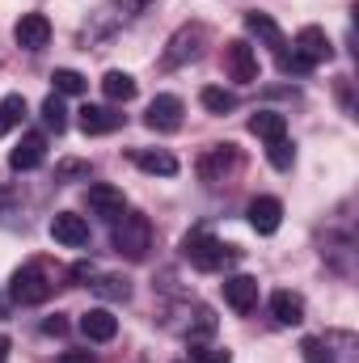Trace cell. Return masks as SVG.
Masks as SVG:
<instances>
[{"label": "cell", "instance_id": "obj_34", "mask_svg": "<svg viewBox=\"0 0 359 363\" xmlns=\"http://www.w3.org/2000/svg\"><path fill=\"white\" fill-rule=\"evenodd\" d=\"M72 279H93V267L89 262H77V267H72Z\"/></svg>", "mask_w": 359, "mask_h": 363}, {"label": "cell", "instance_id": "obj_12", "mask_svg": "<svg viewBox=\"0 0 359 363\" xmlns=\"http://www.w3.org/2000/svg\"><path fill=\"white\" fill-rule=\"evenodd\" d=\"M51 237H55L60 245H68V250H81V245H89V224H85V216H77V211H60V216L51 220Z\"/></svg>", "mask_w": 359, "mask_h": 363}, {"label": "cell", "instance_id": "obj_15", "mask_svg": "<svg viewBox=\"0 0 359 363\" xmlns=\"http://www.w3.org/2000/svg\"><path fill=\"white\" fill-rule=\"evenodd\" d=\"M245 30H250L263 47H270L275 55H287V38H283V30L275 26V17H267V13H245Z\"/></svg>", "mask_w": 359, "mask_h": 363}, {"label": "cell", "instance_id": "obj_2", "mask_svg": "<svg viewBox=\"0 0 359 363\" xmlns=\"http://www.w3.org/2000/svg\"><path fill=\"white\" fill-rule=\"evenodd\" d=\"M51 291H55V279L47 274L43 262H26V267H17L13 279H9V300H13V304H21V308L43 304Z\"/></svg>", "mask_w": 359, "mask_h": 363}, {"label": "cell", "instance_id": "obj_7", "mask_svg": "<svg viewBox=\"0 0 359 363\" xmlns=\"http://www.w3.org/2000/svg\"><path fill=\"white\" fill-rule=\"evenodd\" d=\"M224 68H228V81H237V85H254V81H258V51H254L250 43L233 38V43L224 47Z\"/></svg>", "mask_w": 359, "mask_h": 363}, {"label": "cell", "instance_id": "obj_1", "mask_svg": "<svg viewBox=\"0 0 359 363\" xmlns=\"http://www.w3.org/2000/svg\"><path fill=\"white\" fill-rule=\"evenodd\" d=\"M148 9V0H106V4H97L89 13V21L81 26V43L93 47V43H106V38H114L123 26H131L140 13Z\"/></svg>", "mask_w": 359, "mask_h": 363}, {"label": "cell", "instance_id": "obj_26", "mask_svg": "<svg viewBox=\"0 0 359 363\" xmlns=\"http://www.w3.org/2000/svg\"><path fill=\"white\" fill-rule=\"evenodd\" d=\"M43 123H47V131H64L68 127V110H64V101H60V93H51L47 101H43Z\"/></svg>", "mask_w": 359, "mask_h": 363}, {"label": "cell", "instance_id": "obj_4", "mask_svg": "<svg viewBox=\"0 0 359 363\" xmlns=\"http://www.w3.org/2000/svg\"><path fill=\"white\" fill-rule=\"evenodd\" d=\"M182 258L190 262V267H199V271H220L224 262H233L237 258V250L233 245H224L220 237H211V233H186V241H182Z\"/></svg>", "mask_w": 359, "mask_h": 363}, {"label": "cell", "instance_id": "obj_32", "mask_svg": "<svg viewBox=\"0 0 359 363\" xmlns=\"http://www.w3.org/2000/svg\"><path fill=\"white\" fill-rule=\"evenodd\" d=\"M60 363H93V355H89V351H68Z\"/></svg>", "mask_w": 359, "mask_h": 363}, {"label": "cell", "instance_id": "obj_5", "mask_svg": "<svg viewBox=\"0 0 359 363\" xmlns=\"http://www.w3.org/2000/svg\"><path fill=\"white\" fill-rule=\"evenodd\" d=\"M207 26L203 21H190V26H182L178 34L165 43V68H186V64H194L199 55H203V47H207Z\"/></svg>", "mask_w": 359, "mask_h": 363}, {"label": "cell", "instance_id": "obj_19", "mask_svg": "<svg viewBox=\"0 0 359 363\" xmlns=\"http://www.w3.org/2000/svg\"><path fill=\"white\" fill-rule=\"evenodd\" d=\"M270 313H275L279 325H300V321H304V296H296V291H275V296H270Z\"/></svg>", "mask_w": 359, "mask_h": 363}, {"label": "cell", "instance_id": "obj_16", "mask_svg": "<svg viewBox=\"0 0 359 363\" xmlns=\"http://www.w3.org/2000/svg\"><path fill=\"white\" fill-rule=\"evenodd\" d=\"M81 118V131L85 135H110V131H118L123 127V114L118 110H110V106H85V110H77Z\"/></svg>", "mask_w": 359, "mask_h": 363}, {"label": "cell", "instance_id": "obj_10", "mask_svg": "<svg viewBox=\"0 0 359 363\" xmlns=\"http://www.w3.org/2000/svg\"><path fill=\"white\" fill-rule=\"evenodd\" d=\"M13 38H17V47H26V51H43V47L51 43V21H47L43 13H21V21L13 26Z\"/></svg>", "mask_w": 359, "mask_h": 363}, {"label": "cell", "instance_id": "obj_29", "mask_svg": "<svg viewBox=\"0 0 359 363\" xmlns=\"http://www.w3.org/2000/svg\"><path fill=\"white\" fill-rule=\"evenodd\" d=\"M190 363H233V355L220 347H190Z\"/></svg>", "mask_w": 359, "mask_h": 363}, {"label": "cell", "instance_id": "obj_3", "mask_svg": "<svg viewBox=\"0 0 359 363\" xmlns=\"http://www.w3.org/2000/svg\"><path fill=\"white\" fill-rule=\"evenodd\" d=\"M114 250H118L123 258H131V262L148 258V250H153V224H148V216L123 211V216L114 220Z\"/></svg>", "mask_w": 359, "mask_h": 363}, {"label": "cell", "instance_id": "obj_21", "mask_svg": "<svg viewBox=\"0 0 359 363\" xmlns=\"http://www.w3.org/2000/svg\"><path fill=\"white\" fill-rule=\"evenodd\" d=\"M250 131H254V135H258V140H283V135H287V118H283V114H275V110H258V114H254V118H250Z\"/></svg>", "mask_w": 359, "mask_h": 363}, {"label": "cell", "instance_id": "obj_6", "mask_svg": "<svg viewBox=\"0 0 359 363\" xmlns=\"http://www.w3.org/2000/svg\"><path fill=\"white\" fill-rule=\"evenodd\" d=\"M237 169H241V152H237V144H216V148H207L203 161H199V178L207 182V186H220L224 178H233Z\"/></svg>", "mask_w": 359, "mask_h": 363}, {"label": "cell", "instance_id": "obj_14", "mask_svg": "<svg viewBox=\"0 0 359 363\" xmlns=\"http://www.w3.org/2000/svg\"><path fill=\"white\" fill-rule=\"evenodd\" d=\"M224 300H228L237 313H254V308H258V279H250V274L224 279Z\"/></svg>", "mask_w": 359, "mask_h": 363}, {"label": "cell", "instance_id": "obj_27", "mask_svg": "<svg viewBox=\"0 0 359 363\" xmlns=\"http://www.w3.org/2000/svg\"><path fill=\"white\" fill-rule=\"evenodd\" d=\"M51 81H55V93H60V97H77V93H85V77L72 72V68H60Z\"/></svg>", "mask_w": 359, "mask_h": 363}, {"label": "cell", "instance_id": "obj_33", "mask_svg": "<svg viewBox=\"0 0 359 363\" xmlns=\"http://www.w3.org/2000/svg\"><path fill=\"white\" fill-rule=\"evenodd\" d=\"M64 325H68V321H64V317H51V321H47V325H43V330H47V334H64Z\"/></svg>", "mask_w": 359, "mask_h": 363}, {"label": "cell", "instance_id": "obj_23", "mask_svg": "<svg viewBox=\"0 0 359 363\" xmlns=\"http://www.w3.org/2000/svg\"><path fill=\"white\" fill-rule=\"evenodd\" d=\"M93 291H97L101 300H127V296H131V279H123V274H101V279L93 283Z\"/></svg>", "mask_w": 359, "mask_h": 363}, {"label": "cell", "instance_id": "obj_13", "mask_svg": "<svg viewBox=\"0 0 359 363\" xmlns=\"http://www.w3.org/2000/svg\"><path fill=\"white\" fill-rule=\"evenodd\" d=\"M89 211L93 216H101V220H118V216L127 211V199H123L118 186H110V182H93L89 186Z\"/></svg>", "mask_w": 359, "mask_h": 363}, {"label": "cell", "instance_id": "obj_20", "mask_svg": "<svg viewBox=\"0 0 359 363\" xmlns=\"http://www.w3.org/2000/svg\"><path fill=\"white\" fill-rule=\"evenodd\" d=\"M131 161L144 169V174H161V178H174L178 174V157L174 152H153V148H140V152H131Z\"/></svg>", "mask_w": 359, "mask_h": 363}, {"label": "cell", "instance_id": "obj_36", "mask_svg": "<svg viewBox=\"0 0 359 363\" xmlns=\"http://www.w3.org/2000/svg\"><path fill=\"white\" fill-rule=\"evenodd\" d=\"M4 317H9V300L0 296V321H4Z\"/></svg>", "mask_w": 359, "mask_h": 363}, {"label": "cell", "instance_id": "obj_8", "mask_svg": "<svg viewBox=\"0 0 359 363\" xmlns=\"http://www.w3.org/2000/svg\"><path fill=\"white\" fill-rule=\"evenodd\" d=\"M292 55H296L304 68H317V64H326V60L334 55V47H330L326 30H317V26H304V30L296 34V43H292Z\"/></svg>", "mask_w": 359, "mask_h": 363}, {"label": "cell", "instance_id": "obj_9", "mask_svg": "<svg viewBox=\"0 0 359 363\" xmlns=\"http://www.w3.org/2000/svg\"><path fill=\"white\" fill-rule=\"evenodd\" d=\"M144 123H148L153 131H178L182 127V97H174V93H157V97L148 101Z\"/></svg>", "mask_w": 359, "mask_h": 363}, {"label": "cell", "instance_id": "obj_28", "mask_svg": "<svg viewBox=\"0 0 359 363\" xmlns=\"http://www.w3.org/2000/svg\"><path fill=\"white\" fill-rule=\"evenodd\" d=\"M267 157H270V165H275V169H292L296 148H292V144H287V135H283V140H270V144H267Z\"/></svg>", "mask_w": 359, "mask_h": 363}, {"label": "cell", "instance_id": "obj_31", "mask_svg": "<svg viewBox=\"0 0 359 363\" xmlns=\"http://www.w3.org/2000/svg\"><path fill=\"white\" fill-rule=\"evenodd\" d=\"M194 317H199V321H194V334H211V330H216V313H211V308H199Z\"/></svg>", "mask_w": 359, "mask_h": 363}, {"label": "cell", "instance_id": "obj_18", "mask_svg": "<svg viewBox=\"0 0 359 363\" xmlns=\"http://www.w3.org/2000/svg\"><path fill=\"white\" fill-rule=\"evenodd\" d=\"M81 334H85L89 342H110V338L118 334V317H114L110 308H89V313L81 317Z\"/></svg>", "mask_w": 359, "mask_h": 363}, {"label": "cell", "instance_id": "obj_22", "mask_svg": "<svg viewBox=\"0 0 359 363\" xmlns=\"http://www.w3.org/2000/svg\"><path fill=\"white\" fill-rule=\"evenodd\" d=\"M101 89H106L110 101H131V97H136V77L114 68V72H106V77H101Z\"/></svg>", "mask_w": 359, "mask_h": 363}, {"label": "cell", "instance_id": "obj_25", "mask_svg": "<svg viewBox=\"0 0 359 363\" xmlns=\"http://www.w3.org/2000/svg\"><path fill=\"white\" fill-rule=\"evenodd\" d=\"M21 118H26V97H21V93H9V97L0 101V135L13 131Z\"/></svg>", "mask_w": 359, "mask_h": 363}, {"label": "cell", "instance_id": "obj_35", "mask_svg": "<svg viewBox=\"0 0 359 363\" xmlns=\"http://www.w3.org/2000/svg\"><path fill=\"white\" fill-rule=\"evenodd\" d=\"M9 359V338H0V363Z\"/></svg>", "mask_w": 359, "mask_h": 363}, {"label": "cell", "instance_id": "obj_24", "mask_svg": "<svg viewBox=\"0 0 359 363\" xmlns=\"http://www.w3.org/2000/svg\"><path fill=\"white\" fill-rule=\"evenodd\" d=\"M199 101H203V110H211V114H228V110H237V93L216 89V85H207V89L199 93Z\"/></svg>", "mask_w": 359, "mask_h": 363}, {"label": "cell", "instance_id": "obj_17", "mask_svg": "<svg viewBox=\"0 0 359 363\" xmlns=\"http://www.w3.org/2000/svg\"><path fill=\"white\" fill-rule=\"evenodd\" d=\"M250 224H254V233H263V237L279 233V224H283V203L270 199V194L254 199V203H250Z\"/></svg>", "mask_w": 359, "mask_h": 363}, {"label": "cell", "instance_id": "obj_30", "mask_svg": "<svg viewBox=\"0 0 359 363\" xmlns=\"http://www.w3.org/2000/svg\"><path fill=\"white\" fill-rule=\"evenodd\" d=\"M300 351H304V359H309V363H330V355H326V342H321V338H304V342H300Z\"/></svg>", "mask_w": 359, "mask_h": 363}, {"label": "cell", "instance_id": "obj_11", "mask_svg": "<svg viewBox=\"0 0 359 363\" xmlns=\"http://www.w3.org/2000/svg\"><path fill=\"white\" fill-rule=\"evenodd\" d=\"M43 161H47V135L43 131H26L17 140V148L9 152V165L13 169H38Z\"/></svg>", "mask_w": 359, "mask_h": 363}]
</instances>
